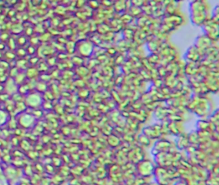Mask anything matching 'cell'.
Listing matches in <instances>:
<instances>
[{"label": "cell", "mask_w": 219, "mask_h": 185, "mask_svg": "<svg viewBox=\"0 0 219 185\" xmlns=\"http://www.w3.org/2000/svg\"><path fill=\"white\" fill-rule=\"evenodd\" d=\"M29 162V161H28L25 158H15V159H12V162L10 165H12V166H14V167H15L17 169L22 170L24 166H25Z\"/></svg>", "instance_id": "3"}, {"label": "cell", "mask_w": 219, "mask_h": 185, "mask_svg": "<svg viewBox=\"0 0 219 185\" xmlns=\"http://www.w3.org/2000/svg\"><path fill=\"white\" fill-rule=\"evenodd\" d=\"M19 142H20V140H17V138H16V137L13 138L12 139V140H11L12 145L14 147H19Z\"/></svg>", "instance_id": "14"}, {"label": "cell", "mask_w": 219, "mask_h": 185, "mask_svg": "<svg viewBox=\"0 0 219 185\" xmlns=\"http://www.w3.org/2000/svg\"><path fill=\"white\" fill-rule=\"evenodd\" d=\"M1 173H0V177H1Z\"/></svg>", "instance_id": "16"}, {"label": "cell", "mask_w": 219, "mask_h": 185, "mask_svg": "<svg viewBox=\"0 0 219 185\" xmlns=\"http://www.w3.org/2000/svg\"><path fill=\"white\" fill-rule=\"evenodd\" d=\"M10 154L12 159L25 158V156H24V153L23 152L22 150H21L20 149H15L14 150H10Z\"/></svg>", "instance_id": "9"}, {"label": "cell", "mask_w": 219, "mask_h": 185, "mask_svg": "<svg viewBox=\"0 0 219 185\" xmlns=\"http://www.w3.org/2000/svg\"><path fill=\"white\" fill-rule=\"evenodd\" d=\"M33 170L34 173L39 174L41 175H44V163L39 161L32 163Z\"/></svg>", "instance_id": "4"}, {"label": "cell", "mask_w": 219, "mask_h": 185, "mask_svg": "<svg viewBox=\"0 0 219 185\" xmlns=\"http://www.w3.org/2000/svg\"><path fill=\"white\" fill-rule=\"evenodd\" d=\"M42 175L34 173L30 178H29V183L30 185H39L40 181Z\"/></svg>", "instance_id": "10"}, {"label": "cell", "mask_w": 219, "mask_h": 185, "mask_svg": "<svg viewBox=\"0 0 219 185\" xmlns=\"http://www.w3.org/2000/svg\"><path fill=\"white\" fill-rule=\"evenodd\" d=\"M52 185H59V184H53Z\"/></svg>", "instance_id": "15"}, {"label": "cell", "mask_w": 219, "mask_h": 185, "mask_svg": "<svg viewBox=\"0 0 219 185\" xmlns=\"http://www.w3.org/2000/svg\"><path fill=\"white\" fill-rule=\"evenodd\" d=\"M3 171L5 177L8 180H14L19 176L20 170L15 168L12 165H8Z\"/></svg>", "instance_id": "1"}, {"label": "cell", "mask_w": 219, "mask_h": 185, "mask_svg": "<svg viewBox=\"0 0 219 185\" xmlns=\"http://www.w3.org/2000/svg\"><path fill=\"white\" fill-rule=\"evenodd\" d=\"M50 163L57 169H59L63 165V161L60 156L55 155L50 157Z\"/></svg>", "instance_id": "5"}, {"label": "cell", "mask_w": 219, "mask_h": 185, "mask_svg": "<svg viewBox=\"0 0 219 185\" xmlns=\"http://www.w3.org/2000/svg\"><path fill=\"white\" fill-rule=\"evenodd\" d=\"M19 147H20V150H22L24 153H25L28 151H29L30 150H32V149H31L32 147V144H30L29 143V141L26 140H20Z\"/></svg>", "instance_id": "8"}, {"label": "cell", "mask_w": 219, "mask_h": 185, "mask_svg": "<svg viewBox=\"0 0 219 185\" xmlns=\"http://www.w3.org/2000/svg\"><path fill=\"white\" fill-rule=\"evenodd\" d=\"M44 175L52 177L54 175L57 173L58 169L52 165L51 163H44Z\"/></svg>", "instance_id": "7"}, {"label": "cell", "mask_w": 219, "mask_h": 185, "mask_svg": "<svg viewBox=\"0 0 219 185\" xmlns=\"http://www.w3.org/2000/svg\"><path fill=\"white\" fill-rule=\"evenodd\" d=\"M51 181L52 183L54 184H59L61 185V184L64 182V177L62 176V175L58 173V171L56 174L54 175L53 176L51 177Z\"/></svg>", "instance_id": "11"}, {"label": "cell", "mask_w": 219, "mask_h": 185, "mask_svg": "<svg viewBox=\"0 0 219 185\" xmlns=\"http://www.w3.org/2000/svg\"><path fill=\"white\" fill-rule=\"evenodd\" d=\"M24 156H25V158L30 163H33L39 161L40 156H41L39 152L33 149L30 150L29 151L24 153Z\"/></svg>", "instance_id": "2"}, {"label": "cell", "mask_w": 219, "mask_h": 185, "mask_svg": "<svg viewBox=\"0 0 219 185\" xmlns=\"http://www.w3.org/2000/svg\"><path fill=\"white\" fill-rule=\"evenodd\" d=\"M54 183L51 181V178L48 175H43L39 185H52Z\"/></svg>", "instance_id": "12"}, {"label": "cell", "mask_w": 219, "mask_h": 185, "mask_svg": "<svg viewBox=\"0 0 219 185\" xmlns=\"http://www.w3.org/2000/svg\"><path fill=\"white\" fill-rule=\"evenodd\" d=\"M21 170H22L23 176L29 179L32 177L33 174H34L32 163H28L23 168V169Z\"/></svg>", "instance_id": "6"}, {"label": "cell", "mask_w": 219, "mask_h": 185, "mask_svg": "<svg viewBox=\"0 0 219 185\" xmlns=\"http://www.w3.org/2000/svg\"><path fill=\"white\" fill-rule=\"evenodd\" d=\"M0 158H1V162L4 163H5V164L8 165H10V163L12 162V156H11L10 153L3 154V155L1 157H0Z\"/></svg>", "instance_id": "13"}]
</instances>
